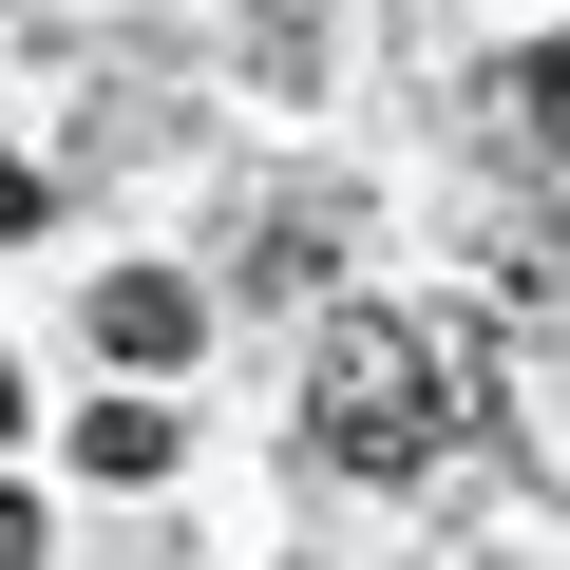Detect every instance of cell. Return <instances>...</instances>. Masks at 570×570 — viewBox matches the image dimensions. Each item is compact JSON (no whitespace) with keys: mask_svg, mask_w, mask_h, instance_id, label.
I'll use <instances>...</instances> for the list:
<instances>
[{"mask_svg":"<svg viewBox=\"0 0 570 570\" xmlns=\"http://www.w3.org/2000/svg\"><path fill=\"white\" fill-rule=\"evenodd\" d=\"M475 419H494V362H475L456 324L343 305V324H324V362H305V438H324V475H362V494L438 475V456H456Z\"/></svg>","mask_w":570,"mask_h":570,"instance_id":"obj_1","label":"cell"},{"mask_svg":"<svg viewBox=\"0 0 570 570\" xmlns=\"http://www.w3.org/2000/svg\"><path fill=\"white\" fill-rule=\"evenodd\" d=\"M96 343H115V381H171V362H190V285L115 266V285H96Z\"/></svg>","mask_w":570,"mask_h":570,"instance_id":"obj_2","label":"cell"},{"mask_svg":"<svg viewBox=\"0 0 570 570\" xmlns=\"http://www.w3.org/2000/svg\"><path fill=\"white\" fill-rule=\"evenodd\" d=\"M343 228H362L343 190H285V209L247 228V285H266V305H285V285H324V266H343Z\"/></svg>","mask_w":570,"mask_h":570,"instance_id":"obj_3","label":"cell"},{"mask_svg":"<svg viewBox=\"0 0 570 570\" xmlns=\"http://www.w3.org/2000/svg\"><path fill=\"white\" fill-rule=\"evenodd\" d=\"M494 115H513V134H532V153H570V39H532V58H513V77H494Z\"/></svg>","mask_w":570,"mask_h":570,"instance_id":"obj_4","label":"cell"},{"mask_svg":"<svg viewBox=\"0 0 570 570\" xmlns=\"http://www.w3.org/2000/svg\"><path fill=\"white\" fill-rule=\"evenodd\" d=\"M77 456H96V475H171V419H134V400H115V419H77Z\"/></svg>","mask_w":570,"mask_h":570,"instance_id":"obj_5","label":"cell"},{"mask_svg":"<svg viewBox=\"0 0 570 570\" xmlns=\"http://www.w3.org/2000/svg\"><path fill=\"white\" fill-rule=\"evenodd\" d=\"M39 209H58V190H39V153H0V228H39Z\"/></svg>","mask_w":570,"mask_h":570,"instance_id":"obj_6","label":"cell"},{"mask_svg":"<svg viewBox=\"0 0 570 570\" xmlns=\"http://www.w3.org/2000/svg\"><path fill=\"white\" fill-rule=\"evenodd\" d=\"M0 570H39V494H0Z\"/></svg>","mask_w":570,"mask_h":570,"instance_id":"obj_7","label":"cell"},{"mask_svg":"<svg viewBox=\"0 0 570 570\" xmlns=\"http://www.w3.org/2000/svg\"><path fill=\"white\" fill-rule=\"evenodd\" d=\"M0 419H20V362H0Z\"/></svg>","mask_w":570,"mask_h":570,"instance_id":"obj_8","label":"cell"}]
</instances>
